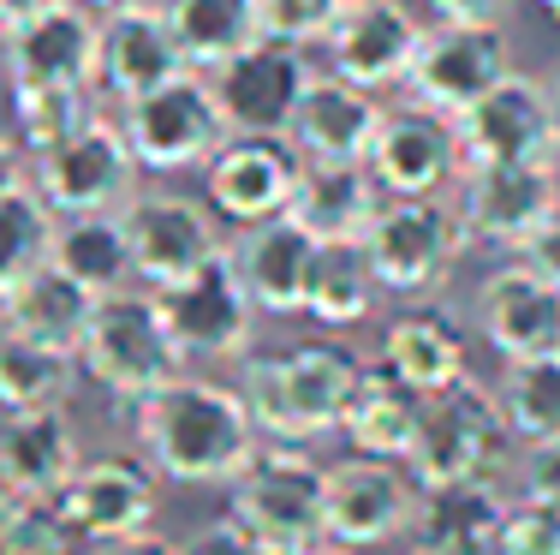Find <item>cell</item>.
<instances>
[{"instance_id": "obj_31", "label": "cell", "mask_w": 560, "mask_h": 555, "mask_svg": "<svg viewBox=\"0 0 560 555\" xmlns=\"http://www.w3.org/2000/svg\"><path fill=\"white\" fill-rule=\"evenodd\" d=\"M162 12H167L173 43H179V60L191 72H215L238 48L269 36L262 0H162Z\"/></svg>"}, {"instance_id": "obj_37", "label": "cell", "mask_w": 560, "mask_h": 555, "mask_svg": "<svg viewBox=\"0 0 560 555\" xmlns=\"http://www.w3.org/2000/svg\"><path fill=\"white\" fill-rule=\"evenodd\" d=\"M78 544H84V537H78L60 490L19 496L7 508V520H0V555H72Z\"/></svg>"}, {"instance_id": "obj_11", "label": "cell", "mask_w": 560, "mask_h": 555, "mask_svg": "<svg viewBox=\"0 0 560 555\" xmlns=\"http://www.w3.org/2000/svg\"><path fill=\"white\" fill-rule=\"evenodd\" d=\"M418 478L406 460L346 454L323 472V537L346 550H382L411 532Z\"/></svg>"}, {"instance_id": "obj_21", "label": "cell", "mask_w": 560, "mask_h": 555, "mask_svg": "<svg viewBox=\"0 0 560 555\" xmlns=\"http://www.w3.org/2000/svg\"><path fill=\"white\" fill-rule=\"evenodd\" d=\"M173 72H185V60H179V43H173L162 7L131 0V7L102 12V36H96V90L102 96L126 108L131 96L167 84Z\"/></svg>"}, {"instance_id": "obj_18", "label": "cell", "mask_w": 560, "mask_h": 555, "mask_svg": "<svg viewBox=\"0 0 560 555\" xmlns=\"http://www.w3.org/2000/svg\"><path fill=\"white\" fill-rule=\"evenodd\" d=\"M364 167L388 197H447V185L465 174L459 131L447 114L423 108V102H399L382 108L376 143H370Z\"/></svg>"}, {"instance_id": "obj_19", "label": "cell", "mask_w": 560, "mask_h": 555, "mask_svg": "<svg viewBox=\"0 0 560 555\" xmlns=\"http://www.w3.org/2000/svg\"><path fill=\"white\" fill-rule=\"evenodd\" d=\"M560 204L549 167H465L453 180V209L471 245L518 251L525 233Z\"/></svg>"}, {"instance_id": "obj_2", "label": "cell", "mask_w": 560, "mask_h": 555, "mask_svg": "<svg viewBox=\"0 0 560 555\" xmlns=\"http://www.w3.org/2000/svg\"><path fill=\"white\" fill-rule=\"evenodd\" d=\"M358 370H364V359L346 340L316 335V340H299V347H280V352H245L233 389L245 394V413L257 425V436L311 448L316 436L340 430V413H346V394H352Z\"/></svg>"}, {"instance_id": "obj_26", "label": "cell", "mask_w": 560, "mask_h": 555, "mask_svg": "<svg viewBox=\"0 0 560 555\" xmlns=\"http://www.w3.org/2000/svg\"><path fill=\"white\" fill-rule=\"evenodd\" d=\"M423 406L430 394L411 389L406 377H394L388 365H364L346 394V413H340V436L352 442V454H376V460H406L411 442L423 430Z\"/></svg>"}, {"instance_id": "obj_10", "label": "cell", "mask_w": 560, "mask_h": 555, "mask_svg": "<svg viewBox=\"0 0 560 555\" xmlns=\"http://www.w3.org/2000/svg\"><path fill=\"white\" fill-rule=\"evenodd\" d=\"M31 185L43 192V204L55 216H102L119 209L138 192V155H131L126 131L108 114H90L78 131H66L60 143L36 150Z\"/></svg>"}, {"instance_id": "obj_30", "label": "cell", "mask_w": 560, "mask_h": 555, "mask_svg": "<svg viewBox=\"0 0 560 555\" xmlns=\"http://www.w3.org/2000/svg\"><path fill=\"white\" fill-rule=\"evenodd\" d=\"M78 460H84V448H78V425L66 406H36V413L0 418V472L19 484V496L60 490Z\"/></svg>"}, {"instance_id": "obj_44", "label": "cell", "mask_w": 560, "mask_h": 555, "mask_svg": "<svg viewBox=\"0 0 560 555\" xmlns=\"http://www.w3.org/2000/svg\"><path fill=\"white\" fill-rule=\"evenodd\" d=\"M84 555H185V544H173V537L155 532V525H143V532L96 537V544H84Z\"/></svg>"}, {"instance_id": "obj_43", "label": "cell", "mask_w": 560, "mask_h": 555, "mask_svg": "<svg viewBox=\"0 0 560 555\" xmlns=\"http://www.w3.org/2000/svg\"><path fill=\"white\" fill-rule=\"evenodd\" d=\"M513 257L525 263V269H537L542 281H555V287H560V204L537 221V228L525 233V245H518Z\"/></svg>"}, {"instance_id": "obj_50", "label": "cell", "mask_w": 560, "mask_h": 555, "mask_svg": "<svg viewBox=\"0 0 560 555\" xmlns=\"http://www.w3.org/2000/svg\"><path fill=\"white\" fill-rule=\"evenodd\" d=\"M90 12H114V7H131V0H84Z\"/></svg>"}, {"instance_id": "obj_3", "label": "cell", "mask_w": 560, "mask_h": 555, "mask_svg": "<svg viewBox=\"0 0 560 555\" xmlns=\"http://www.w3.org/2000/svg\"><path fill=\"white\" fill-rule=\"evenodd\" d=\"M78 365L119 406H138L155 389H167L173 377H185V352L173 340V328H167V316L155 305L150 287H119V293L96 299L90 328L78 340Z\"/></svg>"}, {"instance_id": "obj_5", "label": "cell", "mask_w": 560, "mask_h": 555, "mask_svg": "<svg viewBox=\"0 0 560 555\" xmlns=\"http://www.w3.org/2000/svg\"><path fill=\"white\" fill-rule=\"evenodd\" d=\"M513 454H518V442H513V425H506L495 389L465 377L453 389L430 394L423 430L411 442L406 466L418 484H459V478H501Z\"/></svg>"}, {"instance_id": "obj_13", "label": "cell", "mask_w": 560, "mask_h": 555, "mask_svg": "<svg viewBox=\"0 0 560 555\" xmlns=\"http://www.w3.org/2000/svg\"><path fill=\"white\" fill-rule=\"evenodd\" d=\"M316 66L304 55V43H287V36H257L250 48H238L226 66L209 72L215 84V102L233 131H250V138H287L292 114H299L304 90H311Z\"/></svg>"}, {"instance_id": "obj_53", "label": "cell", "mask_w": 560, "mask_h": 555, "mask_svg": "<svg viewBox=\"0 0 560 555\" xmlns=\"http://www.w3.org/2000/svg\"><path fill=\"white\" fill-rule=\"evenodd\" d=\"M555 96H560V78H555Z\"/></svg>"}, {"instance_id": "obj_25", "label": "cell", "mask_w": 560, "mask_h": 555, "mask_svg": "<svg viewBox=\"0 0 560 555\" xmlns=\"http://www.w3.org/2000/svg\"><path fill=\"white\" fill-rule=\"evenodd\" d=\"M382 197L388 192L376 185V174H370L364 162H304L287 216L299 221L316 245H364Z\"/></svg>"}, {"instance_id": "obj_32", "label": "cell", "mask_w": 560, "mask_h": 555, "mask_svg": "<svg viewBox=\"0 0 560 555\" xmlns=\"http://www.w3.org/2000/svg\"><path fill=\"white\" fill-rule=\"evenodd\" d=\"M48 263L66 269L78 287H90L96 299L119 293V287H138V263H131V240H126V228H119V209H102V216H60Z\"/></svg>"}, {"instance_id": "obj_40", "label": "cell", "mask_w": 560, "mask_h": 555, "mask_svg": "<svg viewBox=\"0 0 560 555\" xmlns=\"http://www.w3.org/2000/svg\"><path fill=\"white\" fill-rule=\"evenodd\" d=\"M340 0H262V19H269V36H287V43L316 48L323 31L335 24Z\"/></svg>"}, {"instance_id": "obj_46", "label": "cell", "mask_w": 560, "mask_h": 555, "mask_svg": "<svg viewBox=\"0 0 560 555\" xmlns=\"http://www.w3.org/2000/svg\"><path fill=\"white\" fill-rule=\"evenodd\" d=\"M12 180H24V155H19V138L0 126V185H12Z\"/></svg>"}, {"instance_id": "obj_33", "label": "cell", "mask_w": 560, "mask_h": 555, "mask_svg": "<svg viewBox=\"0 0 560 555\" xmlns=\"http://www.w3.org/2000/svg\"><path fill=\"white\" fill-rule=\"evenodd\" d=\"M382 281L370 269L364 245H316L311 287H304V316L323 328H358L376 316Z\"/></svg>"}, {"instance_id": "obj_49", "label": "cell", "mask_w": 560, "mask_h": 555, "mask_svg": "<svg viewBox=\"0 0 560 555\" xmlns=\"http://www.w3.org/2000/svg\"><path fill=\"white\" fill-rule=\"evenodd\" d=\"M299 555H364V550H346V544H328V537H323V544H311V550H299Z\"/></svg>"}, {"instance_id": "obj_29", "label": "cell", "mask_w": 560, "mask_h": 555, "mask_svg": "<svg viewBox=\"0 0 560 555\" xmlns=\"http://www.w3.org/2000/svg\"><path fill=\"white\" fill-rule=\"evenodd\" d=\"M90 311H96V293L78 287L66 269L55 263H36L24 281H12L0 293V328L36 340V347H55V352H72L78 359V340L90 328Z\"/></svg>"}, {"instance_id": "obj_12", "label": "cell", "mask_w": 560, "mask_h": 555, "mask_svg": "<svg viewBox=\"0 0 560 555\" xmlns=\"http://www.w3.org/2000/svg\"><path fill=\"white\" fill-rule=\"evenodd\" d=\"M96 36L102 12H90L84 0H48L43 12L7 24L0 31L7 90H96Z\"/></svg>"}, {"instance_id": "obj_45", "label": "cell", "mask_w": 560, "mask_h": 555, "mask_svg": "<svg viewBox=\"0 0 560 555\" xmlns=\"http://www.w3.org/2000/svg\"><path fill=\"white\" fill-rule=\"evenodd\" d=\"M423 7L447 24H501L513 0H423Z\"/></svg>"}, {"instance_id": "obj_17", "label": "cell", "mask_w": 560, "mask_h": 555, "mask_svg": "<svg viewBox=\"0 0 560 555\" xmlns=\"http://www.w3.org/2000/svg\"><path fill=\"white\" fill-rule=\"evenodd\" d=\"M423 43V19L411 12V0H340L335 24L323 31V55L335 78H352L364 90H394L406 84L411 55Z\"/></svg>"}, {"instance_id": "obj_24", "label": "cell", "mask_w": 560, "mask_h": 555, "mask_svg": "<svg viewBox=\"0 0 560 555\" xmlns=\"http://www.w3.org/2000/svg\"><path fill=\"white\" fill-rule=\"evenodd\" d=\"M376 126H382L376 90L335 78V72H316L287 126V138L304 162H364L370 143H376Z\"/></svg>"}, {"instance_id": "obj_36", "label": "cell", "mask_w": 560, "mask_h": 555, "mask_svg": "<svg viewBox=\"0 0 560 555\" xmlns=\"http://www.w3.org/2000/svg\"><path fill=\"white\" fill-rule=\"evenodd\" d=\"M55 221L60 216L43 204V192H36L31 180L0 185V293H7L12 281H24L36 263H48Z\"/></svg>"}, {"instance_id": "obj_38", "label": "cell", "mask_w": 560, "mask_h": 555, "mask_svg": "<svg viewBox=\"0 0 560 555\" xmlns=\"http://www.w3.org/2000/svg\"><path fill=\"white\" fill-rule=\"evenodd\" d=\"M96 90H12V120H19V143H31L36 150H48V143H60L66 131H78L96 108Z\"/></svg>"}, {"instance_id": "obj_23", "label": "cell", "mask_w": 560, "mask_h": 555, "mask_svg": "<svg viewBox=\"0 0 560 555\" xmlns=\"http://www.w3.org/2000/svg\"><path fill=\"white\" fill-rule=\"evenodd\" d=\"M501 478H459V484H418V513H411V544L418 555H495L506 520Z\"/></svg>"}, {"instance_id": "obj_16", "label": "cell", "mask_w": 560, "mask_h": 555, "mask_svg": "<svg viewBox=\"0 0 560 555\" xmlns=\"http://www.w3.org/2000/svg\"><path fill=\"white\" fill-rule=\"evenodd\" d=\"M299 174H304V155L292 150V138L233 131L203 167V204L233 228H257V221H275L292 209Z\"/></svg>"}, {"instance_id": "obj_35", "label": "cell", "mask_w": 560, "mask_h": 555, "mask_svg": "<svg viewBox=\"0 0 560 555\" xmlns=\"http://www.w3.org/2000/svg\"><path fill=\"white\" fill-rule=\"evenodd\" d=\"M495 401L513 425V442H542V436H560V352H542V359H506Z\"/></svg>"}, {"instance_id": "obj_4", "label": "cell", "mask_w": 560, "mask_h": 555, "mask_svg": "<svg viewBox=\"0 0 560 555\" xmlns=\"http://www.w3.org/2000/svg\"><path fill=\"white\" fill-rule=\"evenodd\" d=\"M323 460L304 442L257 436L250 460L233 472V520L275 555H299L323 544Z\"/></svg>"}, {"instance_id": "obj_39", "label": "cell", "mask_w": 560, "mask_h": 555, "mask_svg": "<svg viewBox=\"0 0 560 555\" xmlns=\"http://www.w3.org/2000/svg\"><path fill=\"white\" fill-rule=\"evenodd\" d=\"M495 555H560V513L530 496H513L501 537H495Z\"/></svg>"}, {"instance_id": "obj_14", "label": "cell", "mask_w": 560, "mask_h": 555, "mask_svg": "<svg viewBox=\"0 0 560 555\" xmlns=\"http://www.w3.org/2000/svg\"><path fill=\"white\" fill-rule=\"evenodd\" d=\"M513 72V43L501 24H423V43L411 55L406 72V96L423 102L435 114H465L483 90H495Z\"/></svg>"}, {"instance_id": "obj_47", "label": "cell", "mask_w": 560, "mask_h": 555, "mask_svg": "<svg viewBox=\"0 0 560 555\" xmlns=\"http://www.w3.org/2000/svg\"><path fill=\"white\" fill-rule=\"evenodd\" d=\"M48 0H0V31L7 24H19V19H31V12H43Z\"/></svg>"}, {"instance_id": "obj_28", "label": "cell", "mask_w": 560, "mask_h": 555, "mask_svg": "<svg viewBox=\"0 0 560 555\" xmlns=\"http://www.w3.org/2000/svg\"><path fill=\"white\" fill-rule=\"evenodd\" d=\"M382 365L394 377H406L411 389L442 394L453 382L471 377V340H465V323L442 305H411L399 311L382 335Z\"/></svg>"}, {"instance_id": "obj_22", "label": "cell", "mask_w": 560, "mask_h": 555, "mask_svg": "<svg viewBox=\"0 0 560 555\" xmlns=\"http://www.w3.org/2000/svg\"><path fill=\"white\" fill-rule=\"evenodd\" d=\"M477 328L501 359L560 352V287L525 263H506L477 287Z\"/></svg>"}, {"instance_id": "obj_42", "label": "cell", "mask_w": 560, "mask_h": 555, "mask_svg": "<svg viewBox=\"0 0 560 555\" xmlns=\"http://www.w3.org/2000/svg\"><path fill=\"white\" fill-rule=\"evenodd\" d=\"M185 555H275V550L257 544V537L226 513V520H209L197 537H185Z\"/></svg>"}, {"instance_id": "obj_15", "label": "cell", "mask_w": 560, "mask_h": 555, "mask_svg": "<svg viewBox=\"0 0 560 555\" xmlns=\"http://www.w3.org/2000/svg\"><path fill=\"white\" fill-rule=\"evenodd\" d=\"M119 228L131 240V263H138L143 287H167L226 251L215 209L185 192H131L119 204Z\"/></svg>"}, {"instance_id": "obj_20", "label": "cell", "mask_w": 560, "mask_h": 555, "mask_svg": "<svg viewBox=\"0 0 560 555\" xmlns=\"http://www.w3.org/2000/svg\"><path fill=\"white\" fill-rule=\"evenodd\" d=\"M155 484H162V472L143 454H90L60 484V501L72 513L78 537L96 544V537L143 532L155 520Z\"/></svg>"}, {"instance_id": "obj_51", "label": "cell", "mask_w": 560, "mask_h": 555, "mask_svg": "<svg viewBox=\"0 0 560 555\" xmlns=\"http://www.w3.org/2000/svg\"><path fill=\"white\" fill-rule=\"evenodd\" d=\"M549 174H555V192H560V143H555V155H549Z\"/></svg>"}, {"instance_id": "obj_1", "label": "cell", "mask_w": 560, "mask_h": 555, "mask_svg": "<svg viewBox=\"0 0 560 555\" xmlns=\"http://www.w3.org/2000/svg\"><path fill=\"white\" fill-rule=\"evenodd\" d=\"M138 425V448L173 484H233V472L257 448V425L245 394L209 377H173L150 401L126 406Z\"/></svg>"}, {"instance_id": "obj_52", "label": "cell", "mask_w": 560, "mask_h": 555, "mask_svg": "<svg viewBox=\"0 0 560 555\" xmlns=\"http://www.w3.org/2000/svg\"><path fill=\"white\" fill-rule=\"evenodd\" d=\"M537 7H542V12H549V19L560 24V0H537Z\"/></svg>"}, {"instance_id": "obj_8", "label": "cell", "mask_w": 560, "mask_h": 555, "mask_svg": "<svg viewBox=\"0 0 560 555\" xmlns=\"http://www.w3.org/2000/svg\"><path fill=\"white\" fill-rule=\"evenodd\" d=\"M465 167H549L560 143V96L537 72H506L495 90L453 114Z\"/></svg>"}, {"instance_id": "obj_27", "label": "cell", "mask_w": 560, "mask_h": 555, "mask_svg": "<svg viewBox=\"0 0 560 555\" xmlns=\"http://www.w3.org/2000/svg\"><path fill=\"white\" fill-rule=\"evenodd\" d=\"M233 263L245 293L257 299V311L269 316H299L304 311V287H311V263H316V240L299 228L292 216L257 221L233 240Z\"/></svg>"}, {"instance_id": "obj_41", "label": "cell", "mask_w": 560, "mask_h": 555, "mask_svg": "<svg viewBox=\"0 0 560 555\" xmlns=\"http://www.w3.org/2000/svg\"><path fill=\"white\" fill-rule=\"evenodd\" d=\"M518 496H530V501L560 513V436L525 442V454H518Z\"/></svg>"}, {"instance_id": "obj_48", "label": "cell", "mask_w": 560, "mask_h": 555, "mask_svg": "<svg viewBox=\"0 0 560 555\" xmlns=\"http://www.w3.org/2000/svg\"><path fill=\"white\" fill-rule=\"evenodd\" d=\"M12 501H19V484H12L7 472H0V520H7V508H12Z\"/></svg>"}, {"instance_id": "obj_6", "label": "cell", "mask_w": 560, "mask_h": 555, "mask_svg": "<svg viewBox=\"0 0 560 555\" xmlns=\"http://www.w3.org/2000/svg\"><path fill=\"white\" fill-rule=\"evenodd\" d=\"M119 131H126L138 167H150V174H191V167H209V155L233 138L209 72H191V66L173 72L167 84L131 96L126 114H119Z\"/></svg>"}, {"instance_id": "obj_9", "label": "cell", "mask_w": 560, "mask_h": 555, "mask_svg": "<svg viewBox=\"0 0 560 555\" xmlns=\"http://www.w3.org/2000/svg\"><path fill=\"white\" fill-rule=\"evenodd\" d=\"M155 305H162L173 340H179L185 359H209V365H233L257 347V299L238 281L233 251L209 257L203 269L179 275L167 287H150Z\"/></svg>"}, {"instance_id": "obj_7", "label": "cell", "mask_w": 560, "mask_h": 555, "mask_svg": "<svg viewBox=\"0 0 560 555\" xmlns=\"http://www.w3.org/2000/svg\"><path fill=\"white\" fill-rule=\"evenodd\" d=\"M465 245L471 240L459 228L453 197H382L376 221L364 233V257L376 269L382 293H399V299L435 293Z\"/></svg>"}, {"instance_id": "obj_34", "label": "cell", "mask_w": 560, "mask_h": 555, "mask_svg": "<svg viewBox=\"0 0 560 555\" xmlns=\"http://www.w3.org/2000/svg\"><path fill=\"white\" fill-rule=\"evenodd\" d=\"M78 389V359L55 347L0 328V413H36V406H66Z\"/></svg>"}]
</instances>
